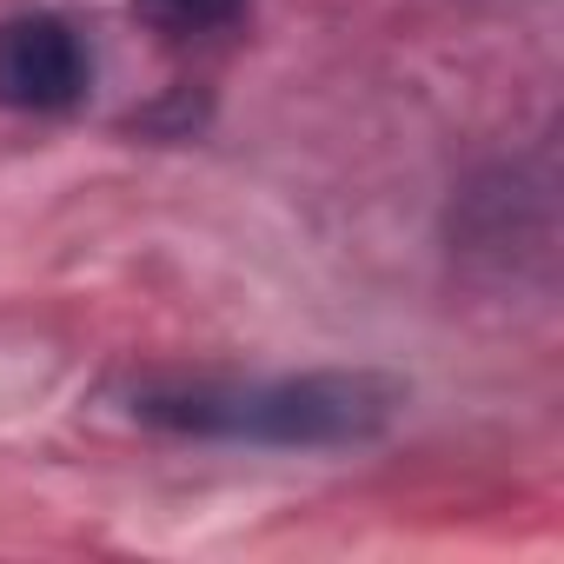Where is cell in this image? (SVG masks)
<instances>
[{
  "label": "cell",
  "mask_w": 564,
  "mask_h": 564,
  "mask_svg": "<svg viewBox=\"0 0 564 564\" xmlns=\"http://www.w3.org/2000/svg\"><path fill=\"white\" fill-rule=\"evenodd\" d=\"M405 405V386L386 372H300V379H193V386H140L133 419L186 438L226 445H279V452H319V445H366Z\"/></svg>",
  "instance_id": "cell-1"
},
{
  "label": "cell",
  "mask_w": 564,
  "mask_h": 564,
  "mask_svg": "<svg viewBox=\"0 0 564 564\" xmlns=\"http://www.w3.org/2000/svg\"><path fill=\"white\" fill-rule=\"evenodd\" d=\"M133 21L160 41H219L246 21V0H133Z\"/></svg>",
  "instance_id": "cell-3"
},
{
  "label": "cell",
  "mask_w": 564,
  "mask_h": 564,
  "mask_svg": "<svg viewBox=\"0 0 564 564\" xmlns=\"http://www.w3.org/2000/svg\"><path fill=\"white\" fill-rule=\"evenodd\" d=\"M94 87V54L61 14L0 21V107L14 113H67Z\"/></svg>",
  "instance_id": "cell-2"
}]
</instances>
